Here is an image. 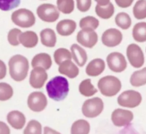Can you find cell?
Returning a JSON list of instances; mask_svg holds the SVG:
<instances>
[{"label": "cell", "instance_id": "1", "mask_svg": "<svg viewBox=\"0 0 146 134\" xmlns=\"http://www.w3.org/2000/svg\"><path fill=\"white\" fill-rule=\"evenodd\" d=\"M48 96L55 101H63L67 96L70 91L69 82L62 76L52 77L46 85Z\"/></svg>", "mask_w": 146, "mask_h": 134}, {"label": "cell", "instance_id": "2", "mask_svg": "<svg viewBox=\"0 0 146 134\" xmlns=\"http://www.w3.org/2000/svg\"><path fill=\"white\" fill-rule=\"evenodd\" d=\"M10 77L16 82L23 81L27 77L29 64L27 58L22 55H13L8 62Z\"/></svg>", "mask_w": 146, "mask_h": 134}, {"label": "cell", "instance_id": "3", "mask_svg": "<svg viewBox=\"0 0 146 134\" xmlns=\"http://www.w3.org/2000/svg\"><path fill=\"white\" fill-rule=\"evenodd\" d=\"M98 87L100 92L105 97H113L122 88V83L119 78L113 75H107L98 80Z\"/></svg>", "mask_w": 146, "mask_h": 134}, {"label": "cell", "instance_id": "4", "mask_svg": "<svg viewBox=\"0 0 146 134\" xmlns=\"http://www.w3.org/2000/svg\"><path fill=\"white\" fill-rule=\"evenodd\" d=\"M11 19L15 25L22 28L32 27L36 22V18L33 12L25 8L15 11L12 14Z\"/></svg>", "mask_w": 146, "mask_h": 134}, {"label": "cell", "instance_id": "5", "mask_svg": "<svg viewBox=\"0 0 146 134\" xmlns=\"http://www.w3.org/2000/svg\"><path fill=\"white\" fill-rule=\"evenodd\" d=\"M104 109V103L100 98H90L83 103L82 107V114L87 118H93L102 113Z\"/></svg>", "mask_w": 146, "mask_h": 134}, {"label": "cell", "instance_id": "6", "mask_svg": "<svg viewBox=\"0 0 146 134\" xmlns=\"http://www.w3.org/2000/svg\"><path fill=\"white\" fill-rule=\"evenodd\" d=\"M36 15L43 22L52 23L56 22L60 17V11L55 5L44 3L36 8Z\"/></svg>", "mask_w": 146, "mask_h": 134}, {"label": "cell", "instance_id": "7", "mask_svg": "<svg viewBox=\"0 0 146 134\" xmlns=\"http://www.w3.org/2000/svg\"><path fill=\"white\" fill-rule=\"evenodd\" d=\"M142 99V95L139 92L133 90H127L123 91L117 97V103L125 108H134L141 103Z\"/></svg>", "mask_w": 146, "mask_h": 134}, {"label": "cell", "instance_id": "8", "mask_svg": "<svg viewBox=\"0 0 146 134\" xmlns=\"http://www.w3.org/2000/svg\"><path fill=\"white\" fill-rule=\"evenodd\" d=\"M126 55L132 67L140 68L145 63V56L141 47L137 44H130L126 50Z\"/></svg>", "mask_w": 146, "mask_h": 134}, {"label": "cell", "instance_id": "9", "mask_svg": "<svg viewBox=\"0 0 146 134\" xmlns=\"http://www.w3.org/2000/svg\"><path fill=\"white\" fill-rule=\"evenodd\" d=\"M106 61L109 69L113 73H122L127 68V63L125 57L122 53L118 52L110 53L107 57Z\"/></svg>", "mask_w": 146, "mask_h": 134}, {"label": "cell", "instance_id": "10", "mask_svg": "<svg viewBox=\"0 0 146 134\" xmlns=\"http://www.w3.org/2000/svg\"><path fill=\"white\" fill-rule=\"evenodd\" d=\"M27 105L34 112H41L47 105V98L46 95L40 91H35L29 94L27 98Z\"/></svg>", "mask_w": 146, "mask_h": 134}, {"label": "cell", "instance_id": "11", "mask_svg": "<svg viewBox=\"0 0 146 134\" xmlns=\"http://www.w3.org/2000/svg\"><path fill=\"white\" fill-rule=\"evenodd\" d=\"M77 42L83 47L92 48L98 42V35L95 30L90 29H82L77 34Z\"/></svg>", "mask_w": 146, "mask_h": 134}, {"label": "cell", "instance_id": "12", "mask_svg": "<svg viewBox=\"0 0 146 134\" xmlns=\"http://www.w3.org/2000/svg\"><path fill=\"white\" fill-rule=\"evenodd\" d=\"M123 34L119 29L110 28L102 33L101 40L104 45L108 47H114L118 46L123 41Z\"/></svg>", "mask_w": 146, "mask_h": 134}, {"label": "cell", "instance_id": "13", "mask_svg": "<svg viewBox=\"0 0 146 134\" xmlns=\"http://www.w3.org/2000/svg\"><path fill=\"white\" fill-rule=\"evenodd\" d=\"M48 79L45 69L42 67H34L29 76V85L35 89H41Z\"/></svg>", "mask_w": 146, "mask_h": 134}, {"label": "cell", "instance_id": "14", "mask_svg": "<svg viewBox=\"0 0 146 134\" xmlns=\"http://www.w3.org/2000/svg\"><path fill=\"white\" fill-rule=\"evenodd\" d=\"M134 115L132 111L128 110L117 108L111 115L112 122L115 126L123 127L127 125L133 120Z\"/></svg>", "mask_w": 146, "mask_h": 134}, {"label": "cell", "instance_id": "15", "mask_svg": "<svg viewBox=\"0 0 146 134\" xmlns=\"http://www.w3.org/2000/svg\"><path fill=\"white\" fill-rule=\"evenodd\" d=\"M77 23L75 21L70 19H62L57 23L56 30L60 35L63 37L70 36L76 30Z\"/></svg>", "mask_w": 146, "mask_h": 134}, {"label": "cell", "instance_id": "16", "mask_svg": "<svg viewBox=\"0 0 146 134\" xmlns=\"http://www.w3.org/2000/svg\"><path fill=\"white\" fill-rule=\"evenodd\" d=\"M105 66V63L102 59L95 58L88 63L85 72L90 77H98L103 73Z\"/></svg>", "mask_w": 146, "mask_h": 134}, {"label": "cell", "instance_id": "17", "mask_svg": "<svg viewBox=\"0 0 146 134\" xmlns=\"http://www.w3.org/2000/svg\"><path fill=\"white\" fill-rule=\"evenodd\" d=\"M58 71L60 74L67 76V77L74 79L78 76L80 70L78 66L71 60H65L59 65Z\"/></svg>", "mask_w": 146, "mask_h": 134}, {"label": "cell", "instance_id": "18", "mask_svg": "<svg viewBox=\"0 0 146 134\" xmlns=\"http://www.w3.org/2000/svg\"><path fill=\"white\" fill-rule=\"evenodd\" d=\"M72 57L79 67H83L88 61L87 52L78 44H72L70 47Z\"/></svg>", "mask_w": 146, "mask_h": 134}, {"label": "cell", "instance_id": "19", "mask_svg": "<svg viewBox=\"0 0 146 134\" xmlns=\"http://www.w3.org/2000/svg\"><path fill=\"white\" fill-rule=\"evenodd\" d=\"M19 41L23 47L26 48H33L38 44V35L34 31H26L20 34Z\"/></svg>", "mask_w": 146, "mask_h": 134}, {"label": "cell", "instance_id": "20", "mask_svg": "<svg viewBox=\"0 0 146 134\" xmlns=\"http://www.w3.org/2000/svg\"><path fill=\"white\" fill-rule=\"evenodd\" d=\"M7 120L9 125L16 130H20L26 123L25 115L19 111H10L7 114Z\"/></svg>", "mask_w": 146, "mask_h": 134}, {"label": "cell", "instance_id": "21", "mask_svg": "<svg viewBox=\"0 0 146 134\" xmlns=\"http://www.w3.org/2000/svg\"><path fill=\"white\" fill-rule=\"evenodd\" d=\"M32 67H42L46 70H50L52 65L51 56L45 53H41L34 56L31 62Z\"/></svg>", "mask_w": 146, "mask_h": 134}, {"label": "cell", "instance_id": "22", "mask_svg": "<svg viewBox=\"0 0 146 134\" xmlns=\"http://www.w3.org/2000/svg\"><path fill=\"white\" fill-rule=\"evenodd\" d=\"M40 40L43 45L47 47H54L57 43L56 33L51 28H46L40 32Z\"/></svg>", "mask_w": 146, "mask_h": 134}, {"label": "cell", "instance_id": "23", "mask_svg": "<svg viewBox=\"0 0 146 134\" xmlns=\"http://www.w3.org/2000/svg\"><path fill=\"white\" fill-rule=\"evenodd\" d=\"M95 13L102 19H110L115 13V7L112 2H110L106 6L97 5L95 7Z\"/></svg>", "mask_w": 146, "mask_h": 134}, {"label": "cell", "instance_id": "24", "mask_svg": "<svg viewBox=\"0 0 146 134\" xmlns=\"http://www.w3.org/2000/svg\"><path fill=\"white\" fill-rule=\"evenodd\" d=\"M130 83L133 87H141L146 85V67L135 71L130 76Z\"/></svg>", "mask_w": 146, "mask_h": 134}, {"label": "cell", "instance_id": "25", "mask_svg": "<svg viewBox=\"0 0 146 134\" xmlns=\"http://www.w3.org/2000/svg\"><path fill=\"white\" fill-rule=\"evenodd\" d=\"M79 92L85 97L93 96L98 93V90L92 85L90 79H85L79 85Z\"/></svg>", "mask_w": 146, "mask_h": 134}, {"label": "cell", "instance_id": "26", "mask_svg": "<svg viewBox=\"0 0 146 134\" xmlns=\"http://www.w3.org/2000/svg\"><path fill=\"white\" fill-rule=\"evenodd\" d=\"M133 37L137 42H146V22L135 24L133 28Z\"/></svg>", "mask_w": 146, "mask_h": 134}, {"label": "cell", "instance_id": "27", "mask_svg": "<svg viewBox=\"0 0 146 134\" xmlns=\"http://www.w3.org/2000/svg\"><path fill=\"white\" fill-rule=\"evenodd\" d=\"M90 131V123L83 119L75 121L71 127V134H89Z\"/></svg>", "mask_w": 146, "mask_h": 134}, {"label": "cell", "instance_id": "28", "mask_svg": "<svg viewBox=\"0 0 146 134\" xmlns=\"http://www.w3.org/2000/svg\"><path fill=\"white\" fill-rule=\"evenodd\" d=\"M115 22L117 27L124 30L128 29L132 25L131 18L126 12H120L117 14L115 18Z\"/></svg>", "mask_w": 146, "mask_h": 134}, {"label": "cell", "instance_id": "29", "mask_svg": "<svg viewBox=\"0 0 146 134\" xmlns=\"http://www.w3.org/2000/svg\"><path fill=\"white\" fill-rule=\"evenodd\" d=\"M135 19L141 20L146 18V0H137L133 9Z\"/></svg>", "mask_w": 146, "mask_h": 134}, {"label": "cell", "instance_id": "30", "mask_svg": "<svg viewBox=\"0 0 146 134\" xmlns=\"http://www.w3.org/2000/svg\"><path fill=\"white\" fill-rule=\"evenodd\" d=\"M53 57H54V62L58 65H60L65 60H71L72 58L71 52L64 47H61V48H58L57 50H56L54 51Z\"/></svg>", "mask_w": 146, "mask_h": 134}, {"label": "cell", "instance_id": "31", "mask_svg": "<svg viewBox=\"0 0 146 134\" xmlns=\"http://www.w3.org/2000/svg\"><path fill=\"white\" fill-rule=\"evenodd\" d=\"M99 20L92 16H87L82 18L79 24L81 29H90L92 30H95L99 27Z\"/></svg>", "mask_w": 146, "mask_h": 134}, {"label": "cell", "instance_id": "32", "mask_svg": "<svg viewBox=\"0 0 146 134\" xmlns=\"http://www.w3.org/2000/svg\"><path fill=\"white\" fill-rule=\"evenodd\" d=\"M57 7L62 13L69 15L75 9V2L74 0H57Z\"/></svg>", "mask_w": 146, "mask_h": 134}, {"label": "cell", "instance_id": "33", "mask_svg": "<svg viewBox=\"0 0 146 134\" xmlns=\"http://www.w3.org/2000/svg\"><path fill=\"white\" fill-rule=\"evenodd\" d=\"M14 94L13 87L7 83H0V101H7L12 98Z\"/></svg>", "mask_w": 146, "mask_h": 134}, {"label": "cell", "instance_id": "34", "mask_svg": "<svg viewBox=\"0 0 146 134\" xmlns=\"http://www.w3.org/2000/svg\"><path fill=\"white\" fill-rule=\"evenodd\" d=\"M24 134H42V125L36 120H31L27 125Z\"/></svg>", "mask_w": 146, "mask_h": 134}, {"label": "cell", "instance_id": "35", "mask_svg": "<svg viewBox=\"0 0 146 134\" xmlns=\"http://www.w3.org/2000/svg\"><path fill=\"white\" fill-rule=\"evenodd\" d=\"M20 2L21 0H0V9L8 12L18 7Z\"/></svg>", "mask_w": 146, "mask_h": 134}, {"label": "cell", "instance_id": "36", "mask_svg": "<svg viewBox=\"0 0 146 134\" xmlns=\"http://www.w3.org/2000/svg\"><path fill=\"white\" fill-rule=\"evenodd\" d=\"M22 31L17 28H13L9 31L7 35V40L11 45L16 47L20 44L19 41V37Z\"/></svg>", "mask_w": 146, "mask_h": 134}, {"label": "cell", "instance_id": "37", "mask_svg": "<svg viewBox=\"0 0 146 134\" xmlns=\"http://www.w3.org/2000/svg\"><path fill=\"white\" fill-rule=\"evenodd\" d=\"M77 8L81 12L89 11L92 6V0H76Z\"/></svg>", "mask_w": 146, "mask_h": 134}, {"label": "cell", "instance_id": "38", "mask_svg": "<svg viewBox=\"0 0 146 134\" xmlns=\"http://www.w3.org/2000/svg\"><path fill=\"white\" fill-rule=\"evenodd\" d=\"M115 3L120 8H128L133 5L134 0H115Z\"/></svg>", "mask_w": 146, "mask_h": 134}, {"label": "cell", "instance_id": "39", "mask_svg": "<svg viewBox=\"0 0 146 134\" xmlns=\"http://www.w3.org/2000/svg\"><path fill=\"white\" fill-rule=\"evenodd\" d=\"M7 72V68L6 64L5 62L0 60V80H2L6 77Z\"/></svg>", "mask_w": 146, "mask_h": 134}, {"label": "cell", "instance_id": "40", "mask_svg": "<svg viewBox=\"0 0 146 134\" xmlns=\"http://www.w3.org/2000/svg\"><path fill=\"white\" fill-rule=\"evenodd\" d=\"M0 134H10L9 126L2 121H0Z\"/></svg>", "mask_w": 146, "mask_h": 134}, {"label": "cell", "instance_id": "41", "mask_svg": "<svg viewBox=\"0 0 146 134\" xmlns=\"http://www.w3.org/2000/svg\"><path fill=\"white\" fill-rule=\"evenodd\" d=\"M44 134H61V133H60V132H58V131L50 128V127L46 126L44 127Z\"/></svg>", "mask_w": 146, "mask_h": 134}, {"label": "cell", "instance_id": "42", "mask_svg": "<svg viewBox=\"0 0 146 134\" xmlns=\"http://www.w3.org/2000/svg\"><path fill=\"white\" fill-rule=\"evenodd\" d=\"M95 1L98 3V5L100 6H106L110 2V0H95Z\"/></svg>", "mask_w": 146, "mask_h": 134}]
</instances>
